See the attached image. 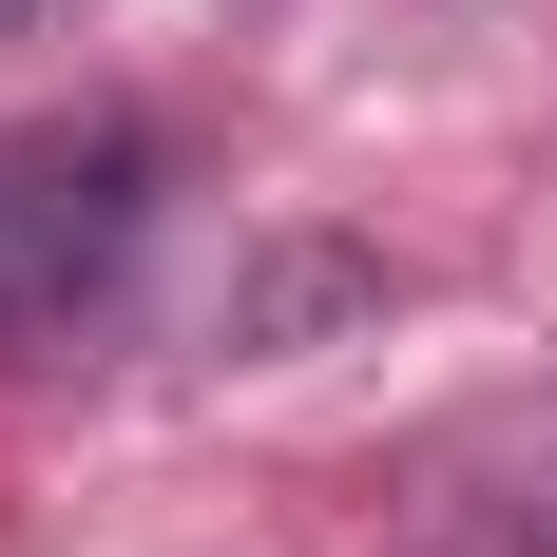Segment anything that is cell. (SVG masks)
Segmentation results:
<instances>
[{"label": "cell", "mask_w": 557, "mask_h": 557, "mask_svg": "<svg viewBox=\"0 0 557 557\" xmlns=\"http://www.w3.org/2000/svg\"><path fill=\"white\" fill-rule=\"evenodd\" d=\"M135 231H154V135H135V115H39V135H0V346L77 327V308L135 270Z\"/></svg>", "instance_id": "6da1fadb"}, {"label": "cell", "mask_w": 557, "mask_h": 557, "mask_svg": "<svg viewBox=\"0 0 557 557\" xmlns=\"http://www.w3.org/2000/svg\"><path fill=\"white\" fill-rule=\"evenodd\" d=\"M500 557H557V423L519 443V500H500Z\"/></svg>", "instance_id": "7a4b0ae2"}, {"label": "cell", "mask_w": 557, "mask_h": 557, "mask_svg": "<svg viewBox=\"0 0 557 557\" xmlns=\"http://www.w3.org/2000/svg\"><path fill=\"white\" fill-rule=\"evenodd\" d=\"M0 20H20V0H0Z\"/></svg>", "instance_id": "3957f363"}]
</instances>
